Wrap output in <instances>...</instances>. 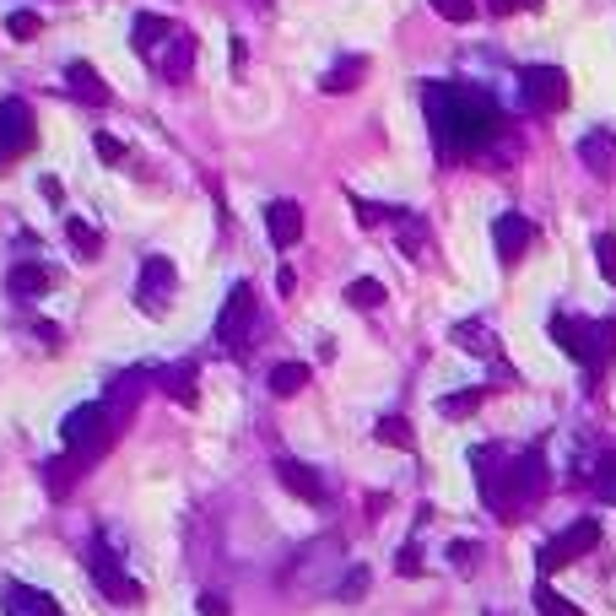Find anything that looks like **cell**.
<instances>
[{"instance_id": "obj_4", "label": "cell", "mask_w": 616, "mask_h": 616, "mask_svg": "<svg viewBox=\"0 0 616 616\" xmlns=\"http://www.w3.org/2000/svg\"><path fill=\"white\" fill-rule=\"evenodd\" d=\"M541 492H546V465H541V454H519V460L508 465L503 476H492L487 503L498 508L503 519H519L535 498H541Z\"/></svg>"}, {"instance_id": "obj_21", "label": "cell", "mask_w": 616, "mask_h": 616, "mask_svg": "<svg viewBox=\"0 0 616 616\" xmlns=\"http://www.w3.org/2000/svg\"><path fill=\"white\" fill-rule=\"evenodd\" d=\"M363 76H368V55H341L325 76H319V87H325V92H352Z\"/></svg>"}, {"instance_id": "obj_11", "label": "cell", "mask_w": 616, "mask_h": 616, "mask_svg": "<svg viewBox=\"0 0 616 616\" xmlns=\"http://www.w3.org/2000/svg\"><path fill=\"white\" fill-rule=\"evenodd\" d=\"M492 244H498L503 265H519L525 249L535 244V222L525 217V211H503V217H492Z\"/></svg>"}, {"instance_id": "obj_2", "label": "cell", "mask_w": 616, "mask_h": 616, "mask_svg": "<svg viewBox=\"0 0 616 616\" xmlns=\"http://www.w3.org/2000/svg\"><path fill=\"white\" fill-rule=\"evenodd\" d=\"M552 336L568 357H579L589 368V379H606V368L616 363V319H552Z\"/></svg>"}, {"instance_id": "obj_40", "label": "cell", "mask_w": 616, "mask_h": 616, "mask_svg": "<svg viewBox=\"0 0 616 616\" xmlns=\"http://www.w3.org/2000/svg\"><path fill=\"white\" fill-rule=\"evenodd\" d=\"M200 616H227L222 595H200Z\"/></svg>"}, {"instance_id": "obj_22", "label": "cell", "mask_w": 616, "mask_h": 616, "mask_svg": "<svg viewBox=\"0 0 616 616\" xmlns=\"http://www.w3.org/2000/svg\"><path fill=\"white\" fill-rule=\"evenodd\" d=\"M195 373H200L195 363H173V368L157 373V379H163V390L179 400V406H195Z\"/></svg>"}, {"instance_id": "obj_6", "label": "cell", "mask_w": 616, "mask_h": 616, "mask_svg": "<svg viewBox=\"0 0 616 616\" xmlns=\"http://www.w3.org/2000/svg\"><path fill=\"white\" fill-rule=\"evenodd\" d=\"M173 292H179V271H173V260L168 254H146L141 260V276H136V303H141V314H168V303H173Z\"/></svg>"}, {"instance_id": "obj_33", "label": "cell", "mask_w": 616, "mask_h": 616, "mask_svg": "<svg viewBox=\"0 0 616 616\" xmlns=\"http://www.w3.org/2000/svg\"><path fill=\"white\" fill-rule=\"evenodd\" d=\"M444 22H471L476 17V0H427Z\"/></svg>"}, {"instance_id": "obj_26", "label": "cell", "mask_w": 616, "mask_h": 616, "mask_svg": "<svg viewBox=\"0 0 616 616\" xmlns=\"http://www.w3.org/2000/svg\"><path fill=\"white\" fill-rule=\"evenodd\" d=\"M384 298H390V292H384V281H373V276H357L352 287H346V303L352 308H384Z\"/></svg>"}, {"instance_id": "obj_15", "label": "cell", "mask_w": 616, "mask_h": 616, "mask_svg": "<svg viewBox=\"0 0 616 616\" xmlns=\"http://www.w3.org/2000/svg\"><path fill=\"white\" fill-rule=\"evenodd\" d=\"M265 233H271L276 249H292L303 238V206L298 200H271L265 206Z\"/></svg>"}, {"instance_id": "obj_37", "label": "cell", "mask_w": 616, "mask_h": 616, "mask_svg": "<svg viewBox=\"0 0 616 616\" xmlns=\"http://www.w3.org/2000/svg\"><path fill=\"white\" fill-rule=\"evenodd\" d=\"M352 211H357V222H363V227H379L390 206H379V200H352Z\"/></svg>"}, {"instance_id": "obj_23", "label": "cell", "mask_w": 616, "mask_h": 616, "mask_svg": "<svg viewBox=\"0 0 616 616\" xmlns=\"http://www.w3.org/2000/svg\"><path fill=\"white\" fill-rule=\"evenodd\" d=\"M65 238H71V249L82 254V260H98L103 254V233L92 222H82V217H65Z\"/></svg>"}, {"instance_id": "obj_25", "label": "cell", "mask_w": 616, "mask_h": 616, "mask_svg": "<svg viewBox=\"0 0 616 616\" xmlns=\"http://www.w3.org/2000/svg\"><path fill=\"white\" fill-rule=\"evenodd\" d=\"M265 384H271V395H276V400H292V395H298L303 384H308V368H303V363H276Z\"/></svg>"}, {"instance_id": "obj_1", "label": "cell", "mask_w": 616, "mask_h": 616, "mask_svg": "<svg viewBox=\"0 0 616 616\" xmlns=\"http://www.w3.org/2000/svg\"><path fill=\"white\" fill-rule=\"evenodd\" d=\"M422 109H427V125H433L438 152H487L508 130L498 98L465 82H433L422 92Z\"/></svg>"}, {"instance_id": "obj_13", "label": "cell", "mask_w": 616, "mask_h": 616, "mask_svg": "<svg viewBox=\"0 0 616 616\" xmlns=\"http://www.w3.org/2000/svg\"><path fill=\"white\" fill-rule=\"evenodd\" d=\"M579 163L595 173V179H616V136L606 125H595V130L579 136Z\"/></svg>"}, {"instance_id": "obj_3", "label": "cell", "mask_w": 616, "mask_h": 616, "mask_svg": "<svg viewBox=\"0 0 616 616\" xmlns=\"http://www.w3.org/2000/svg\"><path fill=\"white\" fill-rule=\"evenodd\" d=\"M114 417H109V406L103 400H87V406H76V411H65V422H60V438H65V454H71L76 465H92L98 454H109L114 444Z\"/></svg>"}, {"instance_id": "obj_24", "label": "cell", "mask_w": 616, "mask_h": 616, "mask_svg": "<svg viewBox=\"0 0 616 616\" xmlns=\"http://www.w3.org/2000/svg\"><path fill=\"white\" fill-rule=\"evenodd\" d=\"M87 465H76L71 454H55V460H44V481H49V492H55V498H65V492H71V481L82 476Z\"/></svg>"}, {"instance_id": "obj_28", "label": "cell", "mask_w": 616, "mask_h": 616, "mask_svg": "<svg viewBox=\"0 0 616 616\" xmlns=\"http://www.w3.org/2000/svg\"><path fill=\"white\" fill-rule=\"evenodd\" d=\"M38 28H44V17H38V11H28V6H22V11H11V17H6V33L17 38V44H28V38H38Z\"/></svg>"}, {"instance_id": "obj_18", "label": "cell", "mask_w": 616, "mask_h": 616, "mask_svg": "<svg viewBox=\"0 0 616 616\" xmlns=\"http://www.w3.org/2000/svg\"><path fill=\"white\" fill-rule=\"evenodd\" d=\"M276 481L303 503H325V481H319V471H308L303 460H276Z\"/></svg>"}, {"instance_id": "obj_20", "label": "cell", "mask_w": 616, "mask_h": 616, "mask_svg": "<svg viewBox=\"0 0 616 616\" xmlns=\"http://www.w3.org/2000/svg\"><path fill=\"white\" fill-rule=\"evenodd\" d=\"M6 616H60V606H55V595H44V589L6 584Z\"/></svg>"}, {"instance_id": "obj_38", "label": "cell", "mask_w": 616, "mask_h": 616, "mask_svg": "<svg viewBox=\"0 0 616 616\" xmlns=\"http://www.w3.org/2000/svg\"><path fill=\"white\" fill-rule=\"evenodd\" d=\"M492 6V17H514V11H535L541 0H487Z\"/></svg>"}, {"instance_id": "obj_8", "label": "cell", "mask_w": 616, "mask_h": 616, "mask_svg": "<svg viewBox=\"0 0 616 616\" xmlns=\"http://www.w3.org/2000/svg\"><path fill=\"white\" fill-rule=\"evenodd\" d=\"M249 336H254V287L238 281V287L227 292L222 314H217V341L227 346V352H244Z\"/></svg>"}, {"instance_id": "obj_32", "label": "cell", "mask_w": 616, "mask_h": 616, "mask_svg": "<svg viewBox=\"0 0 616 616\" xmlns=\"http://www.w3.org/2000/svg\"><path fill=\"white\" fill-rule=\"evenodd\" d=\"M595 265H600V276H606L611 287H616V238H611V233L595 238Z\"/></svg>"}, {"instance_id": "obj_39", "label": "cell", "mask_w": 616, "mask_h": 616, "mask_svg": "<svg viewBox=\"0 0 616 616\" xmlns=\"http://www.w3.org/2000/svg\"><path fill=\"white\" fill-rule=\"evenodd\" d=\"M395 568H400V573H422V557H417V546H406V552L395 557Z\"/></svg>"}, {"instance_id": "obj_19", "label": "cell", "mask_w": 616, "mask_h": 616, "mask_svg": "<svg viewBox=\"0 0 616 616\" xmlns=\"http://www.w3.org/2000/svg\"><path fill=\"white\" fill-rule=\"evenodd\" d=\"M190 65H195V33L173 28V38L163 44V55H157V71H163L168 82H184V76H190Z\"/></svg>"}, {"instance_id": "obj_16", "label": "cell", "mask_w": 616, "mask_h": 616, "mask_svg": "<svg viewBox=\"0 0 616 616\" xmlns=\"http://www.w3.org/2000/svg\"><path fill=\"white\" fill-rule=\"evenodd\" d=\"M65 92H71V98H82V103H92V109H109V103H114V92L103 87V76L92 71L87 60L65 65Z\"/></svg>"}, {"instance_id": "obj_5", "label": "cell", "mask_w": 616, "mask_h": 616, "mask_svg": "<svg viewBox=\"0 0 616 616\" xmlns=\"http://www.w3.org/2000/svg\"><path fill=\"white\" fill-rule=\"evenodd\" d=\"M519 92H525L530 114H562L568 109V71L562 65H530V71H519Z\"/></svg>"}, {"instance_id": "obj_34", "label": "cell", "mask_w": 616, "mask_h": 616, "mask_svg": "<svg viewBox=\"0 0 616 616\" xmlns=\"http://www.w3.org/2000/svg\"><path fill=\"white\" fill-rule=\"evenodd\" d=\"M379 444L411 449V422H400V417H384V422H379Z\"/></svg>"}, {"instance_id": "obj_31", "label": "cell", "mask_w": 616, "mask_h": 616, "mask_svg": "<svg viewBox=\"0 0 616 616\" xmlns=\"http://www.w3.org/2000/svg\"><path fill=\"white\" fill-rule=\"evenodd\" d=\"M595 492L606 503H616V454H600V465H595Z\"/></svg>"}, {"instance_id": "obj_43", "label": "cell", "mask_w": 616, "mask_h": 616, "mask_svg": "<svg viewBox=\"0 0 616 616\" xmlns=\"http://www.w3.org/2000/svg\"><path fill=\"white\" fill-rule=\"evenodd\" d=\"M254 6H271V0H254Z\"/></svg>"}, {"instance_id": "obj_41", "label": "cell", "mask_w": 616, "mask_h": 616, "mask_svg": "<svg viewBox=\"0 0 616 616\" xmlns=\"http://www.w3.org/2000/svg\"><path fill=\"white\" fill-rule=\"evenodd\" d=\"M454 562H460V568H471V562H476V546L460 541V546H454Z\"/></svg>"}, {"instance_id": "obj_17", "label": "cell", "mask_w": 616, "mask_h": 616, "mask_svg": "<svg viewBox=\"0 0 616 616\" xmlns=\"http://www.w3.org/2000/svg\"><path fill=\"white\" fill-rule=\"evenodd\" d=\"M168 38H173V22H168V17H157V11H141V17L130 22V44H136V55H146V60L163 55Z\"/></svg>"}, {"instance_id": "obj_36", "label": "cell", "mask_w": 616, "mask_h": 616, "mask_svg": "<svg viewBox=\"0 0 616 616\" xmlns=\"http://www.w3.org/2000/svg\"><path fill=\"white\" fill-rule=\"evenodd\" d=\"M454 336H460L465 346H471V352H492V341H498V336H487V330H481L476 319H471V325H460V330H454Z\"/></svg>"}, {"instance_id": "obj_9", "label": "cell", "mask_w": 616, "mask_h": 616, "mask_svg": "<svg viewBox=\"0 0 616 616\" xmlns=\"http://www.w3.org/2000/svg\"><path fill=\"white\" fill-rule=\"evenodd\" d=\"M87 573L98 579V589L114 600V606H136V600H141V584L130 579L125 568H119V557H114L103 541H92V546H87Z\"/></svg>"}, {"instance_id": "obj_29", "label": "cell", "mask_w": 616, "mask_h": 616, "mask_svg": "<svg viewBox=\"0 0 616 616\" xmlns=\"http://www.w3.org/2000/svg\"><path fill=\"white\" fill-rule=\"evenodd\" d=\"M481 400H487V390H460V395H444V400H438V411H444V417H471Z\"/></svg>"}, {"instance_id": "obj_10", "label": "cell", "mask_w": 616, "mask_h": 616, "mask_svg": "<svg viewBox=\"0 0 616 616\" xmlns=\"http://www.w3.org/2000/svg\"><path fill=\"white\" fill-rule=\"evenodd\" d=\"M595 546H600V525H595V519H579V525H568V530L557 535V541H546L541 552H535V568H541V573H557L562 562L595 552Z\"/></svg>"}, {"instance_id": "obj_12", "label": "cell", "mask_w": 616, "mask_h": 616, "mask_svg": "<svg viewBox=\"0 0 616 616\" xmlns=\"http://www.w3.org/2000/svg\"><path fill=\"white\" fill-rule=\"evenodd\" d=\"M49 287H55V271H49L44 260H17V265H11V271H6V292H11V298H17V303H33V298H44Z\"/></svg>"}, {"instance_id": "obj_14", "label": "cell", "mask_w": 616, "mask_h": 616, "mask_svg": "<svg viewBox=\"0 0 616 616\" xmlns=\"http://www.w3.org/2000/svg\"><path fill=\"white\" fill-rule=\"evenodd\" d=\"M152 379H157L152 368H125V373H119V379L109 384V395H103L109 417H114V422H119V417H130V411H136V400H141V390H146Z\"/></svg>"}, {"instance_id": "obj_27", "label": "cell", "mask_w": 616, "mask_h": 616, "mask_svg": "<svg viewBox=\"0 0 616 616\" xmlns=\"http://www.w3.org/2000/svg\"><path fill=\"white\" fill-rule=\"evenodd\" d=\"M535 611H541V616H584L573 600H562L552 584H535Z\"/></svg>"}, {"instance_id": "obj_35", "label": "cell", "mask_w": 616, "mask_h": 616, "mask_svg": "<svg viewBox=\"0 0 616 616\" xmlns=\"http://www.w3.org/2000/svg\"><path fill=\"white\" fill-rule=\"evenodd\" d=\"M92 152H98L103 163H125V141H114L109 130H98V136H92Z\"/></svg>"}, {"instance_id": "obj_7", "label": "cell", "mask_w": 616, "mask_h": 616, "mask_svg": "<svg viewBox=\"0 0 616 616\" xmlns=\"http://www.w3.org/2000/svg\"><path fill=\"white\" fill-rule=\"evenodd\" d=\"M38 141V125H33V109L22 98H0V168L28 157Z\"/></svg>"}, {"instance_id": "obj_42", "label": "cell", "mask_w": 616, "mask_h": 616, "mask_svg": "<svg viewBox=\"0 0 616 616\" xmlns=\"http://www.w3.org/2000/svg\"><path fill=\"white\" fill-rule=\"evenodd\" d=\"M357 589H368V568H357L352 579H346V589H341V595H357Z\"/></svg>"}, {"instance_id": "obj_30", "label": "cell", "mask_w": 616, "mask_h": 616, "mask_svg": "<svg viewBox=\"0 0 616 616\" xmlns=\"http://www.w3.org/2000/svg\"><path fill=\"white\" fill-rule=\"evenodd\" d=\"M400 249H406L411 260H422V249H427V227H422L417 217H406V222H400Z\"/></svg>"}]
</instances>
